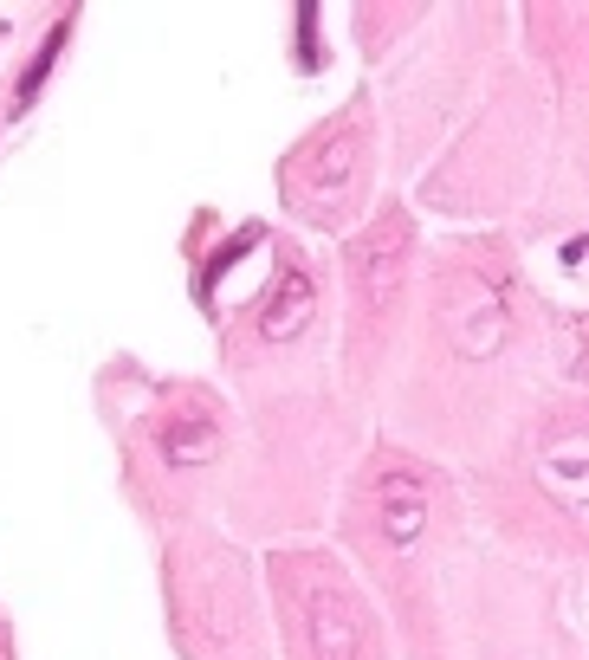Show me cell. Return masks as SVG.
Wrapping results in <instances>:
<instances>
[{"instance_id": "6da1fadb", "label": "cell", "mask_w": 589, "mask_h": 660, "mask_svg": "<svg viewBox=\"0 0 589 660\" xmlns=\"http://www.w3.org/2000/svg\"><path fill=\"white\" fill-rule=\"evenodd\" d=\"M363 169H369V136H363V123H356V110H350V117L324 123V130L285 162V182H292L285 195H292V208L305 220L337 227V220L350 214V201L363 195Z\"/></svg>"}, {"instance_id": "7a4b0ae2", "label": "cell", "mask_w": 589, "mask_h": 660, "mask_svg": "<svg viewBox=\"0 0 589 660\" xmlns=\"http://www.w3.org/2000/svg\"><path fill=\"white\" fill-rule=\"evenodd\" d=\"M292 628H298L292 660H389L382 641H376V622H369L363 596H356L337 570L305 576V589L292 596Z\"/></svg>"}]
</instances>
